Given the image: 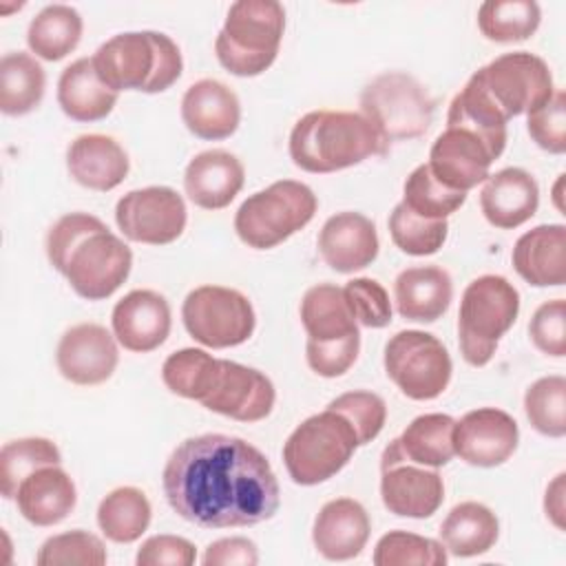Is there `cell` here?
<instances>
[{
    "label": "cell",
    "instance_id": "6da1fadb",
    "mask_svg": "<svg viewBox=\"0 0 566 566\" xmlns=\"http://www.w3.org/2000/svg\"><path fill=\"white\" fill-rule=\"evenodd\" d=\"M170 509L201 528L254 526L281 506L270 460L243 438L203 433L186 438L161 473Z\"/></svg>",
    "mask_w": 566,
    "mask_h": 566
},
{
    "label": "cell",
    "instance_id": "7a4b0ae2",
    "mask_svg": "<svg viewBox=\"0 0 566 566\" xmlns=\"http://www.w3.org/2000/svg\"><path fill=\"white\" fill-rule=\"evenodd\" d=\"M49 263L86 301L115 294L133 268L130 248L106 223L86 212L62 214L46 232Z\"/></svg>",
    "mask_w": 566,
    "mask_h": 566
},
{
    "label": "cell",
    "instance_id": "3957f363",
    "mask_svg": "<svg viewBox=\"0 0 566 566\" xmlns=\"http://www.w3.org/2000/svg\"><path fill=\"white\" fill-rule=\"evenodd\" d=\"M389 153L376 126L352 111H310L290 133V157L305 172H336Z\"/></svg>",
    "mask_w": 566,
    "mask_h": 566
},
{
    "label": "cell",
    "instance_id": "277c9868",
    "mask_svg": "<svg viewBox=\"0 0 566 566\" xmlns=\"http://www.w3.org/2000/svg\"><path fill=\"white\" fill-rule=\"evenodd\" d=\"M91 57L99 80L115 93H161L179 80L184 69L175 40L157 31L117 33Z\"/></svg>",
    "mask_w": 566,
    "mask_h": 566
},
{
    "label": "cell",
    "instance_id": "5b68a950",
    "mask_svg": "<svg viewBox=\"0 0 566 566\" xmlns=\"http://www.w3.org/2000/svg\"><path fill=\"white\" fill-rule=\"evenodd\" d=\"M285 31V11L276 0H239L230 4L223 29L214 40L219 64L239 77L268 71Z\"/></svg>",
    "mask_w": 566,
    "mask_h": 566
},
{
    "label": "cell",
    "instance_id": "8992f818",
    "mask_svg": "<svg viewBox=\"0 0 566 566\" xmlns=\"http://www.w3.org/2000/svg\"><path fill=\"white\" fill-rule=\"evenodd\" d=\"M520 312V292L500 274L473 279L460 301L458 343L462 358L473 367H484L500 338L513 327Z\"/></svg>",
    "mask_w": 566,
    "mask_h": 566
},
{
    "label": "cell",
    "instance_id": "52a82bcc",
    "mask_svg": "<svg viewBox=\"0 0 566 566\" xmlns=\"http://www.w3.org/2000/svg\"><path fill=\"white\" fill-rule=\"evenodd\" d=\"M358 438L349 420L325 407L305 418L283 444V462L292 482L314 486L334 478L358 449Z\"/></svg>",
    "mask_w": 566,
    "mask_h": 566
},
{
    "label": "cell",
    "instance_id": "ba28073f",
    "mask_svg": "<svg viewBox=\"0 0 566 566\" xmlns=\"http://www.w3.org/2000/svg\"><path fill=\"white\" fill-rule=\"evenodd\" d=\"M318 208L314 190L294 179H281L250 195L234 214L237 237L254 250H270L305 228Z\"/></svg>",
    "mask_w": 566,
    "mask_h": 566
},
{
    "label": "cell",
    "instance_id": "9c48e42d",
    "mask_svg": "<svg viewBox=\"0 0 566 566\" xmlns=\"http://www.w3.org/2000/svg\"><path fill=\"white\" fill-rule=\"evenodd\" d=\"M433 111L429 91L405 71L380 73L360 93V113L389 146L422 137L433 122Z\"/></svg>",
    "mask_w": 566,
    "mask_h": 566
},
{
    "label": "cell",
    "instance_id": "30bf717a",
    "mask_svg": "<svg viewBox=\"0 0 566 566\" xmlns=\"http://www.w3.org/2000/svg\"><path fill=\"white\" fill-rule=\"evenodd\" d=\"M181 321L197 343L212 349L237 347L256 327V314L248 296L223 285H199L188 292Z\"/></svg>",
    "mask_w": 566,
    "mask_h": 566
},
{
    "label": "cell",
    "instance_id": "8fae6325",
    "mask_svg": "<svg viewBox=\"0 0 566 566\" xmlns=\"http://www.w3.org/2000/svg\"><path fill=\"white\" fill-rule=\"evenodd\" d=\"M382 360L389 380L411 400L438 398L449 387L453 371L442 340L420 329L394 334L385 345Z\"/></svg>",
    "mask_w": 566,
    "mask_h": 566
},
{
    "label": "cell",
    "instance_id": "7c38bea8",
    "mask_svg": "<svg viewBox=\"0 0 566 566\" xmlns=\"http://www.w3.org/2000/svg\"><path fill=\"white\" fill-rule=\"evenodd\" d=\"M471 80L486 93L506 122L531 113L555 93L548 64L528 51L502 53L478 69Z\"/></svg>",
    "mask_w": 566,
    "mask_h": 566
},
{
    "label": "cell",
    "instance_id": "4fadbf2b",
    "mask_svg": "<svg viewBox=\"0 0 566 566\" xmlns=\"http://www.w3.org/2000/svg\"><path fill=\"white\" fill-rule=\"evenodd\" d=\"M184 197L168 186H148L126 192L115 206V223L135 243L166 245L186 230Z\"/></svg>",
    "mask_w": 566,
    "mask_h": 566
},
{
    "label": "cell",
    "instance_id": "5bb4252c",
    "mask_svg": "<svg viewBox=\"0 0 566 566\" xmlns=\"http://www.w3.org/2000/svg\"><path fill=\"white\" fill-rule=\"evenodd\" d=\"M497 157L475 130L460 122H447V128L431 144L427 166L442 186L469 192L478 184H484Z\"/></svg>",
    "mask_w": 566,
    "mask_h": 566
},
{
    "label": "cell",
    "instance_id": "9a60e30c",
    "mask_svg": "<svg viewBox=\"0 0 566 566\" xmlns=\"http://www.w3.org/2000/svg\"><path fill=\"white\" fill-rule=\"evenodd\" d=\"M520 429L511 413L495 407L467 411L453 424V453L471 467H500L517 449Z\"/></svg>",
    "mask_w": 566,
    "mask_h": 566
},
{
    "label": "cell",
    "instance_id": "2e32d148",
    "mask_svg": "<svg viewBox=\"0 0 566 566\" xmlns=\"http://www.w3.org/2000/svg\"><path fill=\"white\" fill-rule=\"evenodd\" d=\"M115 340V334L97 323L69 327L55 349L57 371L73 385L91 387L106 382L119 363Z\"/></svg>",
    "mask_w": 566,
    "mask_h": 566
},
{
    "label": "cell",
    "instance_id": "e0dca14e",
    "mask_svg": "<svg viewBox=\"0 0 566 566\" xmlns=\"http://www.w3.org/2000/svg\"><path fill=\"white\" fill-rule=\"evenodd\" d=\"M274 400V385L263 371L221 358L217 382L201 405L239 422H259L272 413Z\"/></svg>",
    "mask_w": 566,
    "mask_h": 566
},
{
    "label": "cell",
    "instance_id": "ac0fdd59",
    "mask_svg": "<svg viewBox=\"0 0 566 566\" xmlns=\"http://www.w3.org/2000/svg\"><path fill=\"white\" fill-rule=\"evenodd\" d=\"M380 497L398 517H431L444 500V482L438 471L420 469L400 458H380Z\"/></svg>",
    "mask_w": 566,
    "mask_h": 566
},
{
    "label": "cell",
    "instance_id": "d6986e66",
    "mask_svg": "<svg viewBox=\"0 0 566 566\" xmlns=\"http://www.w3.org/2000/svg\"><path fill=\"white\" fill-rule=\"evenodd\" d=\"M170 305L155 290H133L119 298L111 314L117 343L135 354L157 349L170 334Z\"/></svg>",
    "mask_w": 566,
    "mask_h": 566
},
{
    "label": "cell",
    "instance_id": "ffe728a7",
    "mask_svg": "<svg viewBox=\"0 0 566 566\" xmlns=\"http://www.w3.org/2000/svg\"><path fill=\"white\" fill-rule=\"evenodd\" d=\"M323 261L340 274H352L371 265L378 256V232L369 217L345 210L332 214L316 239Z\"/></svg>",
    "mask_w": 566,
    "mask_h": 566
},
{
    "label": "cell",
    "instance_id": "44dd1931",
    "mask_svg": "<svg viewBox=\"0 0 566 566\" xmlns=\"http://www.w3.org/2000/svg\"><path fill=\"white\" fill-rule=\"evenodd\" d=\"M371 533L365 506L352 497H336L321 506L312 526L316 551L329 562L354 559L363 553Z\"/></svg>",
    "mask_w": 566,
    "mask_h": 566
},
{
    "label": "cell",
    "instance_id": "7402d4cb",
    "mask_svg": "<svg viewBox=\"0 0 566 566\" xmlns=\"http://www.w3.org/2000/svg\"><path fill=\"white\" fill-rule=\"evenodd\" d=\"M181 119L186 128L208 142L230 137L241 122V104L232 88L219 80H199L181 97Z\"/></svg>",
    "mask_w": 566,
    "mask_h": 566
},
{
    "label": "cell",
    "instance_id": "603a6c76",
    "mask_svg": "<svg viewBox=\"0 0 566 566\" xmlns=\"http://www.w3.org/2000/svg\"><path fill=\"white\" fill-rule=\"evenodd\" d=\"M245 170L239 157L228 150L212 148L195 155L184 172L188 199L203 210H221L241 192Z\"/></svg>",
    "mask_w": 566,
    "mask_h": 566
},
{
    "label": "cell",
    "instance_id": "cb8c5ba5",
    "mask_svg": "<svg viewBox=\"0 0 566 566\" xmlns=\"http://www.w3.org/2000/svg\"><path fill=\"white\" fill-rule=\"evenodd\" d=\"M539 206V186L524 168H502L484 179L480 208L484 219L500 228L513 230L526 223Z\"/></svg>",
    "mask_w": 566,
    "mask_h": 566
},
{
    "label": "cell",
    "instance_id": "d4e9b609",
    "mask_svg": "<svg viewBox=\"0 0 566 566\" xmlns=\"http://www.w3.org/2000/svg\"><path fill=\"white\" fill-rule=\"evenodd\" d=\"M66 168L80 186L97 192H108L126 179L130 161L117 139L99 133H88L75 137L69 144Z\"/></svg>",
    "mask_w": 566,
    "mask_h": 566
},
{
    "label": "cell",
    "instance_id": "484cf974",
    "mask_svg": "<svg viewBox=\"0 0 566 566\" xmlns=\"http://www.w3.org/2000/svg\"><path fill=\"white\" fill-rule=\"evenodd\" d=\"M515 272L535 287H557L566 283V228L544 223L524 232L511 254Z\"/></svg>",
    "mask_w": 566,
    "mask_h": 566
},
{
    "label": "cell",
    "instance_id": "4316f807",
    "mask_svg": "<svg viewBox=\"0 0 566 566\" xmlns=\"http://www.w3.org/2000/svg\"><path fill=\"white\" fill-rule=\"evenodd\" d=\"M77 502L75 484L60 464H46L29 473L15 493L18 511L33 526L60 524Z\"/></svg>",
    "mask_w": 566,
    "mask_h": 566
},
{
    "label": "cell",
    "instance_id": "83f0119b",
    "mask_svg": "<svg viewBox=\"0 0 566 566\" xmlns=\"http://www.w3.org/2000/svg\"><path fill=\"white\" fill-rule=\"evenodd\" d=\"M453 281L440 265H416L402 270L394 281L396 310L407 321L433 323L451 305Z\"/></svg>",
    "mask_w": 566,
    "mask_h": 566
},
{
    "label": "cell",
    "instance_id": "f1b7e54d",
    "mask_svg": "<svg viewBox=\"0 0 566 566\" xmlns=\"http://www.w3.org/2000/svg\"><path fill=\"white\" fill-rule=\"evenodd\" d=\"M119 93L108 88L95 66L93 57L71 62L57 80V104L62 113L75 122H99L117 104Z\"/></svg>",
    "mask_w": 566,
    "mask_h": 566
},
{
    "label": "cell",
    "instance_id": "f546056e",
    "mask_svg": "<svg viewBox=\"0 0 566 566\" xmlns=\"http://www.w3.org/2000/svg\"><path fill=\"white\" fill-rule=\"evenodd\" d=\"M453 424L455 420L447 413H424L413 418L400 438L391 440L382 455L400 458L420 467L438 469L444 467L453 453Z\"/></svg>",
    "mask_w": 566,
    "mask_h": 566
},
{
    "label": "cell",
    "instance_id": "4dcf8cb0",
    "mask_svg": "<svg viewBox=\"0 0 566 566\" xmlns=\"http://www.w3.org/2000/svg\"><path fill=\"white\" fill-rule=\"evenodd\" d=\"M301 323L307 340L327 343L360 334L358 323L345 301L343 287L334 283L312 285L301 298Z\"/></svg>",
    "mask_w": 566,
    "mask_h": 566
},
{
    "label": "cell",
    "instance_id": "1f68e13d",
    "mask_svg": "<svg viewBox=\"0 0 566 566\" xmlns=\"http://www.w3.org/2000/svg\"><path fill=\"white\" fill-rule=\"evenodd\" d=\"M500 535L497 515L480 502L455 504L440 524V539L455 557H475L493 548Z\"/></svg>",
    "mask_w": 566,
    "mask_h": 566
},
{
    "label": "cell",
    "instance_id": "d6a6232c",
    "mask_svg": "<svg viewBox=\"0 0 566 566\" xmlns=\"http://www.w3.org/2000/svg\"><path fill=\"white\" fill-rule=\"evenodd\" d=\"M46 75L40 62L22 51L4 53L0 60V111L20 117L40 106Z\"/></svg>",
    "mask_w": 566,
    "mask_h": 566
},
{
    "label": "cell",
    "instance_id": "836d02e7",
    "mask_svg": "<svg viewBox=\"0 0 566 566\" xmlns=\"http://www.w3.org/2000/svg\"><path fill=\"white\" fill-rule=\"evenodd\" d=\"M82 15L69 4H49L44 7L27 29L29 49L46 60L57 62L66 57L82 40Z\"/></svg>",
    "mask_w": 566,
    "mask_h": 566
},
{
    "label": "cell",
    "instance_id": "e575fe53",
    "mask_svg": "<svg viewBox=\"0 0 566 566\" xmlns=\"http://www.w3.org/2000/svg\"><path fill=\"white\" fill-rule=\"evenodd\" d=\"M150 502L137 486L113 489L97 506V526L115 544L137 542L150 524Z\"/></svg>",
    "mask_w": 566,
    "mask_h": 566
},
{
    "label": "cell",
    "instance_id": "d590c367",
    "mask_svg": "<svg viewBox=\"0 0 566 566\" xmlns=\"http://www.w3.org/2000/svg\"><path fill=\"white\" fill-rule=\"evenodd\" d=\"M219 369L221 358L199 347H186L164 360L161 380L172 394L201 402L212 391Z\"/></svg>",
    "mask_w": 566,
    "mask_h": 566
},
{
    "label": "cell",
    "instance_id": "8d00e7d4",
    "mask_svg": "<svg viewBox=\"0 0 566 566\" xmlns=\"http://www.w3.org/2000/svg\"><path fill=\"white\" fill-rule=\"evenodd\" d=\"M542 20L539 4L533 0H486L478 9V29L491 42L528 40Z\"/></svg>",
    "mask_w": 566,
    "mask_h": 566
},
{
    "label": "cell",
    "instance_id": "74e56055",
    "mask_svg": "<svg viewBox=\"0 0 566 566\" xmlns=\"http://www.w3.org/2000/svg\"><path fill=\"white\" fill-rule=\"evenodd\" d=\"M62 453L49 438H18L0 449V491L2 497L15 500L20 482L40 467L60 464Z\"/></svg>",
    "mask_w": 566,
    "mask_h": 566
},
{
    "label": "cell",
    "instance_id": "f35d334b",
    "mask_svg": "<svg viewBox=\"0 0 566 566\" xmlns=\"http://www.w3.org/2000/svg\"><path fill=\"white\" fill-rule=\"evenodd\" d=\"M467 201V192L442 186L427 164H420L409 172L402 186V203L418 217L447 219L460 210Z\"/></svg>",
    "mask_w": 566,
    "mask_h": 566
},
{
    "label": "cell",
    "instance_id": "ab89813d",
    "mask_svg": "<svg viewBox=\"0 0 566 566\" xmlns=\"http://www.w3.org/2000/svg\"><path fill=\"white\" fill-rule=\"evenodd\" d=\"M524 413L535 431L548 438L566 436V378H537L524 394Z\"/></svg>",
    "mask_w": 566,
    "mask_h": 566
},
{
    "label": "cell",
    "instance_id": "60d3db41",
    "mask_svg": "<svg viewBox=\"0 0 566 566\" xmlns=\"http://www.w3.org/2000/svg\"><path fill=\"white\" fill-rule=\"evenodd\" d=\"M387 223L396 248L411 256L436 254L449 234L447 219L418 217L402 201L391 210Z\"/></svg>",
    "mask_w": 566,
    "mask_h": 566
},
{
    "label": "cell",
    "instance_id": "b9f144b4",
    "mask_svg": "<svg viewBox=\"0 0 566 566\" xmlns=\"http://www.w3.org/2000/svg\"><path fill=\"white\" fill-rule=\"evenodd\" d=\"M447 559L442 542L409 531H389L374 548L376 566H444Z\"/></svg>",
    "mask_w": 566,
    "mask_h": 566
},
{
    "label": "cell",
    "instance_id": "7bdbcfd3",
    "mask_svg": "<svg viewBox=\"0 0 566 566\" xmlns=\"http://www.w3.org/2000/svg\"><path fill=\"white\" fill-rule=\"evenodd\" d=\"M38 566H62V564H80V566H104L106 564V546L104 542L82 528L66 531L49 537L38 555Z\"/></svg>",
    "mask_w": 566,
    "mask_h": 566
},
{
    "label": "cell",
    "instance_id": "ee69618b",
    "mask_svg": "<svg viewBox=\"0 0 566 566\" xmlns=\"http://www.w3.org/2000/svg\"><path fill=\"white\" fill-rule=\"evenodd\" d=\"M327 407L343 413L349 420L360 447L371 442L382 431L387 420V405L374 391H347L336 396Z\"/></svg>",
    "mask_w": 566,
    "mask_h": 566
},
{
    "label": "cell",
    "instance_id": "f6af8a7d",
    "mask_svg": "<svg viewBox=\"0 0 566 566\" xmlns=\"http://www.w3.org/2000/svg\"><path fill=\"white\" fill-rule=\"evenodd\" d=\"M343 294L358 325L380 329L391 323L389 294L376 279H352L345 283Z\"/></svg>",
    "mask_w": 566,
    "mask_h": 566
},
{
    "label": "cell",
    "instance_id": "bcb514c9",
    "mask_svg": "<svg viewBox=\"0 0 566 566\" xmlns=\"http://www.w3.org/2000/svg\"><path fill=\"white\" fill-rule=\"evenodd\" d=\"M526 115L528 135L539 148L553 155L566 153V93L562 88Z\"/></svg>",
    "mask_w": 566,
    "mask_h": 566
},
{
    "label": "cell",
    "instance_id": "7dc6e473",
    "mask_svg": "<svg viewBox=\"0 0 566 566\" xmlns=\"http://www.w3.org/2000/svg\"><path fill=\"white\" fill-rule=\"evenodd\" d=\"M528 334L533 345L546 354L562 358L566 354V303L564 298H553L542 303L531 323Z\"/></svg>",
    "mask_w": 566,
    "mask_h": 566
},
{
    "label": "cell",
    "instance_id": "c3c4849f",
    "mask_svg": "<svg viewBox=\"0 0 566 566\" xmlns=\"http://www.w3.org/2000/svg\"><path fill=\"white\" fill-rule=\"evenodd\" d=\"M358 349H360V334L340 338V340H327V343L307 340L305 358L314 374L323 378H336V376H343L356 363Z\"/></svg>",
    "mask_w": 566,
    "mask_h": 566
},
{
    "label": "cell",
    "instance_id": "681fc988",
    "mask_svg": "<svg viewBox=\"0 0 566 566\" xmlns=\"http://www.w3.org/2000/svg\"><path fill=\"white\" fill-rule=\"evenodd\" d=\"M197 559L192 542L179 535H153L148 537L135 557L137 566H190Z\"/></svg>",
    "mask_w": 566,
    "mask_h": 566
},
{
    "label": "cell",
    "instance_id": "f907efd6",
    "mask_svg": "<svg viewBox=\"0 0 566 566\" xmlns=\"http://www.w3.org/2000/svg\"><path fill=\"white\" fill-rule=\"evenodd\" d=\"M201 562L206 566H254L259 562L256 544L248 537H221L212 544H208Z\"/></svg>",
    "mask_w": 566,
    "mask_h": 566
},
{
    "label": "cell",
    "instance_id": "816d5d0a",
    "mask_svg": "<svg viewBox=\"0 0 566 566\" xmlns=\"http://www.w3.org/2000/svg\"><path fill=\"white\" fill-rule=\"evenodd\" d=\"M566 473H557L553 482L546 486L544 495V511L546 517L553 522L555 528L564 531V517H566Z\"/></svg>",
    "mask_w": 566,
    "mask_h": 566
}]
</instances>
